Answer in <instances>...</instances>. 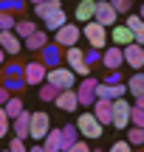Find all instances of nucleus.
<instances>
[{
  "instance_id": "1",
  "label": "nucleus",
  "mask_w": 144,
  "mask_h": 152,
  "mask_svg": "<svg viewBox=\"0 0 144 152\" xmlns=\"http://www.w3.org/2000/svg\"><path fill=\"white\" fill-rule=\"evenodd\" d=\"M82 37L88 39V45H90V48H96V51H105L107 48V28L102 26V23H96V20L85 23Z\"/></svg>"
},
{
  "instance_id": "2",
  "label": "nucleus",
  "mask_w": 144,
  "mask_h": 152,
  "mask_svg": "<svg viewBox=\"0 0 144 152\" xmlns=\"http://www.w3.org/2000/svg\"><path fill=\"white\" fill-rule=\"evenodd\" d=\"M45 82H51V85L60 87V90H68V87L76 85V73H73L71 68L57 65V68H48V76H45Z\"/></svg>"
},
{
  "instance_id": "3",
  "label": "nucleus",
  "mask_w": 144,
  "mask_h": 152,
  "mask_svg": "<svg viewBox=\"0 0 144 152\" xmlns=\"http://www.w3.org/2000/svg\"><path fill=\"white\" fill-rule=\"evenodd\" d=\"M79 37H82V28H79L76 23H65L62 28L54 31V39H51V42H57L60 48H71V45L79 42Z\"/></svg>"
},
{
  "instance_id": "4",
  "label": "nucleus",
  "mask_w": 144,
  "mask_h": 152,
  "mask_svg": "<svg viewBox=\"0 0 144 152\" xmlns=\"http://www.w3.org/2000/svg\"><path fill=\"white\" fill-rule=\"evenodd\" d=\"M76 130H79V135H82L85 141H96V138H102V124L96 121L93 113H82V115H79Z\"/></svg>"
},
{
  "instance_id": "5",
  "label": "nucleus",
  "mask_w": 144,
  "mask_h": 152,
  "mask_svg": "<svg viewBox=\"0 0 144 152\" xmlns=\"http://www.w3.org/2000/svg\"><path fill=\"white\" fill-rule=\"evenodd\" d=\"M51 130V118L45 110H37V113H31V124H28V138H34V141H43L45 135H48Z\"/></svg>"
},
{
  "instance_id": "6",
  "label": "nucleus",
  "mask_w": 144,
  "mask_h": 152,
  "mask_svg": "<svg viewBox=\"0 0 144 152\" xmlns=\"http://www.w3.org/2000/svg\"><path fill=\"white\" fill-rule=\"evenodd\" d=\"M45 76H48V68H45L40 59H31V62L23 65V79H26V85H37L40 87L45 82Z\"/></svg>"
},
{
  "instance_id": "7",
  "label": "nucleus",
  "mask_w": 144,
  "mask_h": 152,
  "mask_svg": "<svg viewBox=\"0 0 144 152\" xmlns=\"http://www.w3.org/2000/svg\"><path fill=\"white\" fill-rule=\"evenodd\" d=\"M65 62H68V68H71L76 76H88V73H90V65L85 62V54L76 48V45L65 48Z\"/></svg>"
},
{
  "instance_id": "8",
  "label": "nucleus",
  "mask_w": 144,
  "mask_h": 152,
  "mask_svg": "<svg viewBox=\"0 0 144 152\" xmlns=\"http://www.w3.org/2000/svg\"><path fill=\"white\" fill-rule=\"evenodd\" d=\"M130 107H133V104L127 102V99H113V121L110 124L113 127H119V130H127L130 127Z\"/></svg>"
},
{
  "instance_id": "9",
  "label": "nucleus",
  "mask_w": 144,
  "mask_h": 152,
  "mask_svg": "<svg viewBox=\"0 0 144 152\" xmlns=\"http://www.w3.org/2000/svg\"><path fill=\"white\" fill-rule=\"evenodd\" d=\"M93 20L96 23H102V26H116V20H119V11L113 9L107 0H96V14H93Z\"/></svg>"
},
{
  "instance_id": "10",
  "label": "nucleus",
  "mask_w": 144,
  "mask_h": 152,
  "mask_svg": "<svg viewBox=\"0 0 144 152\" xmlns=\"http://www.w3.org/2000/svg\"><path fill=\"white\" fill-rule=\"evenodd\" d=\"M96 85H99V82L90 79V76H85V82H79V87H76V99H79V104H85V107H93V102H96Z\"/></svg>"
},
{
  "instance_id": "11",
  "label": "nucleus",
  "mask_w": 144,
  "mask_h": 152,
  "mask_svg": "<svg viewBox=\"0 0 144 152\" xmlns=\"http://www.w3.org/2000/svg\"><path fill=\"white\" fill-rule=\"evenodd\" d=\"M122 54H124V62H127L130 68H136V71H141V68H144V45L130 42V45H124V48H122Z\"/></svg>"
},
{
  "instance_id": "12",
  "label": "nucleus",
  "mask_w": 144,
  "mask_h": 152,
  "mask_svg": "<svg viewBox=\"0 0 144 152\" xmlns=\"http://www.w3.org/2000/svg\"><path fill=\"white\" fill-rule=\"evenodd\" d=\"M102 65H105L107 71H122V65H124L122 48H119V45H107L105 54H102Z\"/></svg>"
},
{
  "instance_id": "13",
  "label": "nucleus",
  "mask_w": 144,
  "mask_h": 152,
  "mask_svg": "<svg viewBox=\"0 0 144 152\" xmlns=\"http://www.w3.org/2000/svg\"><path fill=\"white\" fill-rule=\"evenodd\" d=\"M54 104L60 110H65V113H73V110L79 107V99H76V87H68V90H60L54 99Z\"/></svg>"
},
{
  "instance_id": "14",
  "label": "nucleus",
  "mask_w": 144,
  "mask_h": 152,
  "mask_svg": "<svg viewBox=\"0 0 144 152\" xmlns=\"http://www.w3.org/2000/svg\"><path fill=\"white\" fill-rule=\"evenodd\" d=\"M37 54H40V62H43L45 68H57V65H60V59H62V48L57 42H48L45 48H40Z\"/></svg>"
},
{
  "instance_id": "15",
  "label": "nucleus",
  "mask_w": 144,
  "mask_h": 152,
  "mask_svg": "<svg viewBox=\"0 0 144 152\" xmlns=\"http://www.w3.org/2000/svg\"><path fill=\"white\" fill-rule=\"evenodd\" d=\"M93 115H96V121L102 127H107L113 121V102L110 99H96L93 102Z\"/></svg>"
},
{
  "instance_id": "16",
  "label": "nucleus",
  "mask_w": 144,
  "mask_h": 152,
  "mask_svg": "<svg viewBox=\"0 0 144 152\" xmlns=\"http://www.w3.org/2000/svg\"><path fill=\"white\" fill-rule=\"evenodd\" d=\"M0 48L6 51V56H17L23 48V39L14 31H0Z\"/></svg>"
},
{
  "instance_id": "17",
  "label": "nucleus",
  "mask_w": 144,
  "mask_h": 152,
  "mask_svg": "<svg viewBox=\"0 0 144 152\" xmlns=\"http://www.w3.org/2000/svg\"><path fill=\"white\" fill-rule=\"evenodd\" d=\"M43 149L45 152H62V130L60 127H51L48 135L43 138Z\"/></svg>"
},
{
  "instance_id": "18",
  "label": "nucleus",
  "mask_w": 144,
  "mask_h": 152,
  "mask_svg": "<svg viewBox=\"0 0 144 152\" xmlns=\"http://www.w3.org/2000/svg\"><path fill=\"white\" fill-rule=\"evenodd\" d=\"M96 14V0H79L76 11H73V17H76V23H90Z\"/></svg>"
},
{
  "instance_id": "19",
  "label": "nucleus",
  "mask_w": 144,
  "mask_h": 152,
  "mask_svg": "<svg viewBox=\"0 0 144 152\" xmlns=\"http://www.w3.org/2000/svg\"><path fill=\"white\" fill-rule=\"evenodd\" d=\"M11 121H14V127H11V130H14V138H23V141H26L28 138V124H31V113L23 110V113L17 115V118H11Z\"/></svg>"
},
{
  "instance_id": "20",
  "label": "nucleus",
  "mask_w": 144,
  "mask_h": 152,
  "mask_svg": "<svg viewBox=\"0 0 144 152\" xmlns=\"http://www.w3.org/2000/svg\"><path fill=\"white\" fill-rule=\"evenodd\" d=\"M124 26L133 31V42H139V45H144V20L139 14H127V23Z\"/></svg>"
},
{
  "instance_id": "21",
  "label": "nucleus",
  "mask_w": 144,
  "mask_h": 152,
  "mask_svg": "<svg viewBox=\"0 0 144 152\" xmlns=\"http://www.w3.org/2000/svg\"><path fill=\"white\" fill-rule=\"evenodd\" d=\"M48 42H51V39H48V31H34L31 37H26V39H23V45H26L28 51H34V54H37L40 48H45Z\"/></svg>"
},
{
  "instance_id": "22",
  "label": "nucleus",
  "mask_w": 144,
  "mask_h": 152,
  "mask_svg": "<svg viewBox=\"0 0 144 152\" xmlns=\"http://www.w3.org/2000/svg\"><path fill=\"white\" fill-rule=\"evenodd\" d=\"M110 39H113V45L124 48V45H130V42H133V31H130L127 26H113V31H110Z\"/></svg>"
},
{
  "instance_id": "23",
  "label": "nucleus",
  "mask_w": 144,
  "mask_h": 152,
  "mask_svg": "<svg viewBox=\"0 0 144 152\" xmlns=\"http://www.w3.org/2000/svg\"><path fill=\"white\" fill-rule=\"evenodd\" d=\"M62 9V0H43V3H34V14L37 17H51L54 11H60Z\"/></svg>"
},
{
  "instance_id": "24",
  "label": "nucleus",
  "mask_w": 144,
  "mask_h": 152,
  "mask_svg": "<svg viewBox=\"0 0 144 152\" xmlns=\"http://www.w3.org/2000/svg\"><path fill=\"white\" fill-rule=\"evenodd\" d=\"M3 110H6V115H9V118H17V115L26 110V104H23L20 93H11V96H9V102L3 104Z\"/></svg>"
},
{
  "instance_id": "25",
  "label": "nucleus",
  "mask_w": 144,
  "mask_h": 152,
  "mask_svg": "<svg viewBox=\"0 0 144 152\" xmlns=\"http://www.w3.org/2000/svg\"><path fill=\"white\" fill-rule=\"evenodd\" d=\"M60 130H62V149H68L71 144L79 141V130H76V124H62Z\"/></svg>"
},
{
  "instance_id": "26",
  "label": "nucleus",
  "mask_w": 144,
  "mask_h": 152,
  "mask_svg": "<svg viewBox=\"0 0 144 152\" xmlns=\"http://www.w3.org/2000/svg\"><path fill=\"white\" fill-rule=\"evenodd\" d=\"M65 23H68V17H65V11L60 9V11H54L51 17H45V31H51V34H54L57 28H62Z\"/></svg>"
},
{
  "instance_id": "27",
  "label": "nucleus",
  "mask_w": 144,
  "mask_h": 152,
  "mask_svg": "<svg viewBox=\"0 0 144 152\" xmlns=\"http://www.w3.org/2000/svg\"><path fill=\"white\" fill-rule=\"evenodd\" d=\"M11 31H14V34H17L20 39H26V37H31V34L37 31V26H34V20H17Z\"/></svg>"
},
{
  "instance_id": "28",
  "label": "nucleus",
  "mask_w": 144,
  "mask_h": 152,
  "mask_svg": "<svg viewBox=\"0 0 144 152\" xmlns=\"http://www.w3.org/2000/svg\"><path fill=\"white\" fill-rule=\"evenodd\" d=\"M124 85H127V90H130V96H144V73L139 71L136 76H130V82H124Z\"/></svg>"
},
{
  "instance_id": "29",
  "label": "nucleus",
  "mask_w": 144,
  "mask_h": 152,
  "mask_svg": "<svg viewBox=\"0 0 144 152\" xmlns=\"http://www.w3.org/2000/svg\"><path fill=\"white\" fill-rule=\"evenodd\" d=\"M3 87H6V90H9V93H23V90H26V79H14V76H3Z\"/></svg>"
},
{
  "instance_id": "30",
  "label": "nucleus",
  "mask_w": 144,
  "mask_h": 152,
  "mask_svg": "<svg viewBox=\"0 0 144 152\" xmlns=\"http://www.w3.org/2000/svg\"><path fill=\"white\" fill-rule=\"evenodd\" d=\"M127 144H130V147H144V127H133V124H130L127 127Z\"/></svg>"
},
{
  "instance_id": "31",
  "label": "nucleus",
  "mask_w": 144,
  "mask_h": 152,
  "mask_svg": "<svg viewBox=\"0 0 144 152\" xmlns=\"http://www.w3.org/2000/svg\"><path fill=\"white\" fill-rule=\"evenodd\" d=\"M57 93H60V87H54L51 82H43L40 85V102H54Z\"/></svg>"
},
{
  "instance_id": "32",
  "label": "nucleus",
  "mask_w": 144,
  "mask_h": 152,
  "mask_svg": "<svg viewBox=\"0 0 144 152\" xmlns=\"http://www.w3.org/2000/svg\"><path fill=\"white\" fill-rule=\"evenodd\" d=\"M23 6H26V0H0V11H11V14H20Z\"/></svg>"
},
{
  "instance_id": "33",
  "label": "nucleus",
  "mask_w": 144,
  "mask_h": 152,
  "mask_svg": "<svg viewBox=\"0 0 144 152\" xmlns=\"http://www.w3.org/2000/svg\"><path fill=\"white\" fill-rule=\"evenodd\" d=\"M14 23H17V17L11 11H0V31H11Z\"/></svg>"
},
{
  "instance_id": "34",
  "label": "nucleus",
  "mask_w": 144,
  "mask_h": 152,
  "mask_svg": "<svg viewBox=\"0 0 144 152\" xmlns=\"http://www.w3.org/2000/svg\"><path fill=\"white\" fill-rule=\"evenodd\" d=\"M3 76H14V79H23V65H20V62H9V65H3Z\"/></svg>"
},
{
  "instance_id": "35",
  "label": "nucleus",
  "mask_w": 144,
  "mask_h": 152,
  "mask_svg": "<svg viewBox=\"0 0 144 152\" xmlns=\"http://www.w3.org/2000/svg\"><path fill=\"white\" fill-rule=\"evenodd\" d=\"M130 124H133V127H144V110L136 107V104L130 107Z\"/></svg>"
},
{
  "instance_id": "36",
  "label": "nucleus",
  "mask_w": 144,
  "mask_h": 152,
  "mask_svg": "<svg viewBox=\"0 0 144 152\" xmlns=\"http://www.w3.org/2000/svg\"><path fill=\"white\" fill-rule=\"evenodd\" d=\"M9 130H11V118L6 115V110L0 107V138H6V135H9Z\"/></svg>"
},
{
  "instance_id": "37",
  "label": "nucleus",
  "mask_w": 144,
  "mask_h": 152,
  "mask_svg": "<svg viewBox=\"0 0 144 152\" xmlns=\"http://www.w3.org/2000/svg\"><path fill=\"white\" fill-rule=\"evenodd\" d=\"M107 3H110L119 14H130V3H133V0H107Z\"/></svg>"
},
{
  "instance_id": "38",
  "label": "nucleus",
  "mask_w": 144,
  "mask_h": 152,
  "mask_svg": "<svg viewBox=\"0 0 144 152\" xmlns=\"http://www.w3.org/2000/svg\"><path fill=\"white\" fill-rule=\"evenodd\" d=\"M9 152H28V147L23 144V138H11L9 141Z\"/></svg>"
},
{
  "instance_id": "39",
  "label": "nucleus",
  "mask_w": 144,
  "mask_h": 152,
  "mask_svg": "<svg viewBox=\"0 0 144 152\" xmlns=\"http://www.w3.org/2000/svg\"><path fill=\"white\" fill-rule=\"evenodd\" d=\"M62 152H90V147H88V141L82 138V141L71 144V147H68V149H62Z\"/></svg>"
},
{
  "instance_id": "40",
  "label": "nucleus",
  "mask_w": 144,
  "mask_h": 152,
  "mask_svg": "<svg viewBox=\"0 0 144 152\" xmlns=\"http://www.w3.org/2000/svg\"><path fill=\"white\" fill-rule=\"evenodd\" d=\"M107 152H133V149H130V144H127V141H116Z\"/></svg>"
},
{
  "instance_id": "41",
  "label": "nucleus",
  "mask_w": 144,
  "mask_h": 152,
  "mask_svg": "<svg viewBox=\"0 0 144 152\" xmlns=\"http://www.w3.org/2000/svg\"><path fill=\"white\" fill-rule=\"evenodd\" d=\"M85 62H88V65H93V62H99V51H96V48H90L88 54H85Z\"/></svg>"
},
{
  "instance_id": "42",
  "label": "nucleus",
  "mask_w": 144,
  "mask_h": 152,
  "mask_svg": "<svg viewBox=\"0 0 144 152\" xmlns=\"http://www.w3.org/2000/svg\"><path fill=\"white\" fill-rule=\"evenodd\" d=\"M9 96H11V93H9V90H6V87H3V85H0V107H3V104H6V102H9Z\"/></svg>"
},
{
  "instance_id": "43",
  "label": "nucleus",
  "mask_w": 144,
  "mask_h": 152,
  "mask_svg": "<svg viewBox=\"0 0 144 152\" xmlns=\"http://www.w3.org/2000/svg\"><path fill=\"white\" fill-rule=\"evenodd\" d=\"M28 152H45V149H43V144L37 141V144H34V147H28Z\"/></svg>"
},
{
  "instance_id": "44",
  "label": "nucleus",
  "mask_w": 144,
  "mask_h": 152,
  "mask_svg": "<svg viewBox=\"0 0 144 152\" xmlns=\"http://www.w3.org/2000/svg\"><path fill=\"white\" fill-rule=\"evenodd\" d=\"M136 107H141V110H144V96H136Z\"/></svg>"
},
{
  "instance_id": "45",
  "label": "nucleus",
  "mask_w": 144,
  "mask_h": 152,
  "mask_svg": "<svg viewBox=\"0 0 144 152\" xmlns=\"http://www.w3.org/2000/svg\"><path fill=\"white\" fill-rule=\"evenodd\" d=\"M3 62H6V51L0 48V65H3Z\"/></svg>"
},
{
  "instance_id": "46",
  "label": "nucleus",
  "mask_w": 144,
  "mask_h": 152,
  "mask_svg": "<svg viewBox=\"0 0 144 152\" xmlns=\"http://www.w3.org/2000/svg\"><path fill=\"white\" fill-rule=\"evenodd\" d=\"M0 85H3V65H0Z\"/></svg>"
},
{
  "instance_id": "47",
  "label": "nucleus",
  "mask_w": 144,
  "mask_h": 152,
  "mask_svg": "<svg viewBox=\"0 0 144 152\" xmlns=\"http://www.w3.org/2000/svg\"><path fill=\"white\" fill-rule=\"evenodd\" d=\"M139 17H141V20H144V6H141V11H139Z\"/></svg>"
},
{
  "instance_id": "48",
  "label": "nucleus",
  "mask_w": 144,
  "mask_h": 152,
  "mask_svg": "<svg viewBox=\"0 0 144 152\" xmlns=\"http://www.w3.org/2000/svg\"><path fill=\"white\" fill-rule=\"evenodd\" d=\"M31 3H43V0H31Z\"/></svg>"
},
{
  "instance_id": "49",
  "label": "nucleus",
  "mask_w": 144,
  "mask_h": 152,
  "mask_svg": "<svg viewBox=\"0 0 144 152\" xmlns=\"http://www.w3.org/2000/svg\"><path fill=\"white\" fill-rule=\"evenodd\" d=\"M90 152H102V149H90Z\"/></svg>"
},
{
  "instance_id": "50",
  "label": "nucleus",
  "mask_w": 144,
  "mask_h": 152,
  "mask_svg": "<svg viewBox=\"0 0 144 152\" xmlns=\"http://www.w3.org/2000/svg\"><path fill=\"white\" fill-rule=\"evenodd\" d=\"M0 152H9V149H0Z\"/></svg>"
}]
</instances>
